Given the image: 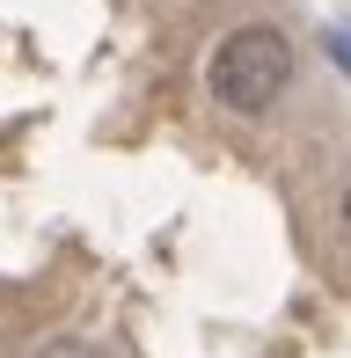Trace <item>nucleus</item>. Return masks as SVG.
Returning <instances> with one entry per match:
<instances>
[{
    "label": "nucleus",
    "mask_w": 351,
    "mask_h": 358,
    "mask_svg": "<svg viewBox=\"0 0 351 358\" xmlns=\"http://www.w3.org/2000/svg\"><path fill=\"white\" fill-rule=\"evenodd\" d=\"M293 66H300V59H293V37L271 29V22H249V29H234V37L213 52L205 80H213V103L242 110V117H264V110L293 88Z\"/></svg>",
    "instance_id": "1"
},
{
    "label": "nucleus",
    "mask_w": 351,
    "mask_h": 358,
    "mask_svg": "<svg viewBox=\"0 0 351 358\" xmlns=\"http://www.w3.org/2000/svg\"><path fill=\"white\" fill-rule=\"evenodd\" d=\"M344 234H351V190H344Z\"/></svg>",
    "instance_id": "2"
}]
</instances>
